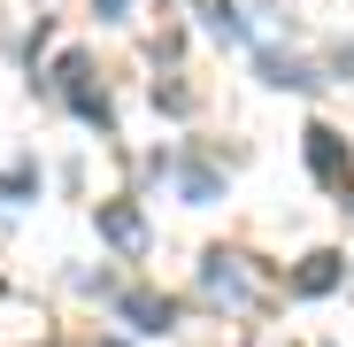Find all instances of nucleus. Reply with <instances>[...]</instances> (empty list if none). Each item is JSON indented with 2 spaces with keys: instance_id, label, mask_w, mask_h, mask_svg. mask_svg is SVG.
<instances>
[{
  "instance_id": "nucleus-1",
  "label": "nucleus",
  "mask_w": 354,
  "mask_h": 347,
  "mask_svg": "<svg viewBox=\"0 0 354 347\" xmlns=\"http://www.w3.org/2000/svg\"><path fill=\"white\" fill-rule=\"evenodd\" d=\"M301 154H308V170H316V186H331V193L354 201V154H346V139H339L331 124H308V132H301Z\"/></svg>"
},
{
  "instance_id": "nucleus-2",
  "label": "nucleus",
  "mask_w": 354,
  "mask_h": 347,
  "mask_svg": "<svg viewBox=\"0 0 354 347\" xmlns=\"http://www.w3.org/2000/svg\"><path fill=\"white\" fill-rule=\"evenodd\" d=\"M46 85L62 93V100H70V108L85 116V124H100V132L115 124V108H108V93H93V85H85V54H62V62H54V78H46Z\"/></svg>"
},
{
  "instance_id": "nucleus-3",
  "label": "nucleus",
  "mask_w": 354,
  "mask_h": 347,
  "mask_svg": "<svg viewBox=\"0 0 354 347\" xmlns=\"http://www.w3.org/2000/svg\"><path fill=\"white\" fill-rule=\"evenodd\" d=\"M239 263H247V255H223V247L201 255V285H208L216 301H231V309H247V301H254V278H247Z\"/></svg>"
},
{
  "instance_id": "nucleus-4",
  "label": "nucleus",
  "mask_w": 354,
  "mask_h": 347,
  "mask_svg": "<svg viewBox=\"0 0 354 347\" xmlns=\"http://www.w3.org/2000/svg\"><path fill=\"white\" fill-rule=\"evenodd\" d=\"M108 301H115V317L139 324V332H169L177 324V301L169 294H108Z\"/></svg>"
},
{
  "instance_id": "nucleus-5",
  "label": "nucleus",
  "mask_w": 354,
  "mask_h": 347,
  "mask_svg": "<svg viewBox=\"0 0 354 347\" xmlns=\"http://www.w3.org/2000/svg\"><path fill=\"white\" fill-rule=\"evenodd\" d=\"M100 240L124 247V255H139V247H147V216H139L131 201H100Z\"/></svg>"
},
{
  "instance_id": "nucleus-6",
  "label": "nucleus",
  "mask_w": 354,
  "mask_h": 347,
  "mask_svg": "<svg viewBox=\"0 0 354 347\" xmlns=\"http://www.w3.org/2000/svg\"><path fill=\"white\" fill-rule=\"evenodd\" d=\"M262 78H270V85H285V93H316V85H324L308 62H292V54H262Z\"/></svg>"
},
{
  "instance_id": "nucleus-7",
  "label": "nucleus",
  "mask_w": 354,
  "mask_h": 347,
  "mask_svg": "<svg viewBox=\"0 0 354 347\" xmlns=\"http://www.w3.org/2000/svg\"><path fill=\"white\" fill-rule=\"evenodd\" d=\"M331 285H339V255H308L301 270H292V294H308V301L331 294Z\"/></svg>"
},
{
  "instance_id": "nucleus-8",
  "label": "nucleus",
  "mask_w": 354,
  "mask_h": 347,
  "mask_svg": "<svg viewBox=\"0 0 354 347\" xmlns=\"http://www.w3.org/2000/svg\"><path fill=\"white\" fill-rule=\"evenodd\" d=\"M208 31H223V39H247V16L231 8V0H216V8H208Z\"/></svg>"
},
{
  "instance_id": "nucleus-9",
  "label": "nucleus",
  "mask_w": 354,
  "mask_h": 347,
  "mask_svg": "<svg viewBox=\"0 0 354 347\" xmlns=\"http://www.w3.org/2000/svg\"><path fill=\"white\" fill-rule=\"evenodd\" d=\"M0 193H8V201H24V193H39V162H16L8 178H0Z\"/></svg>"
},
{
  "instance_id": "nucleus-10",
  "label": "nucleus",
  "mask_w": 354,
  "mask_h": 347,
  "mask_svg": "<svg viewBox=\"0 0 354 347\" xmlns=\"http://www.w3.org/2000/svg\"><path fill=\"white\" fill-rule=\"evenodd\" d=\"M185 201H216V170L208 162H185Z\"/></svg>"
},
{
  "instance_id": "nucleus-11",
  "label": "nucleus",
  "mask_w": 354,
  "mask_h": 347,
  "mask_svg": "<svg viewBox=\"0 0 354 347\" xmlns=\"http://www.w3.org/2000/svg\"><path fill=\"white\" fill-rule=\"evenodd\" d=\"M93 8H100V16H124V8H131V0H93Z\"/></svg>"
}]
</instances>
